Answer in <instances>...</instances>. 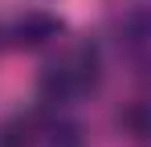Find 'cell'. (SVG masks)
Masks as SVG:
<instances>
[{
	"label": "cell",
	"mask_w": 151,
	"mask_h": 147,
	"mask_svg": "<svg viewBox=\"0 0 151 147\" xmlns=\"http://www.w3.org/2000/svg\"><path fill=\"white\" fill-rule=\"evenodd\" d=\"M94 82H98L94 45H74L45 70V94L53 102H65V98H82L86 90H94Z\"/></svg>",
	"instance_id": "obj_2"
},
{
	"label": "cell",
	"mask_w": 151,
	"mask_h": 147,
	"mask_svg": "<svg viewBox=\"0 0 151 147\" xmlns=\"http://www.w3.org/2000/svg\"><path fill=\"white\" fill-rule=\"evenodd\" d=\"M123 53L139 66V70L151 74V8H135L123 17Z\"/></svg>",
	"instance_id": "obj_3"
},
{
	"label": "cell",
	"mask_w": 151,
	"mask_h": 147,
	"mask_svg": "<svg viewBox=\"0 0 151 147\" xmlns=\"http://www.w3.org/2000/svg\"><path fill=\"white\" fill-rule=\"evenodd\" d=\"M0 147H82V131L57 110H29L0 122Z\"/></svg>",
	"instance_id": "obj_1"
}]
</instances>
